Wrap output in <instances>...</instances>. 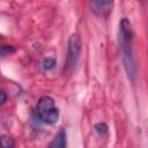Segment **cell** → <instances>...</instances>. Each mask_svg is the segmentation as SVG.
I'll return each mask as SVG.
<instances>
[{
    "instance_id": "obj_4",
    "label": "cell",
    "mask_w": 148,
    "mask_h": 148,
    "mask_svg": "<svg viewBox=\"0 0 148 148\" xmlns=\"http://www.w3.org/2000/svg\"><path fill=\"white\" fill-rule=\"evenodd\" d=\"M112 6H113V2L112 1H102V0H95V1H91L90 2V7H91V10L99 15V16H106L111 9H112Z\"/></svg>"
},
{
    "instance_id": "obj_9",
    "label": "cell",
    "mask_w": 148,
    "mask_h": 148,
    "mask_svg": "<svg viewBox=\"0 0 148 148\" xmlns=\"http://www.w3.org/2000/svg\"><path fill=\"white\" fill-rule=\"evenodd\" d=\"M56 65V60L53 58H45L43 60V68L45 71H49V69H52Z\"/></svg>"
},
{
    "instance_id": "obj_6",
    "label": "cell",
    "mask_w": 148,
    "mask_h": 148,
    "mask_svg": "<svg viewBox=\"0 0 148 148\" xmlns=\"http://www.w3.org/2000/svg\"><path fill=\"white\" fill-rule=\"evenodd\" d=\"M15 147V140L9 135H2L0 136V148H14Z\"/></svg>"
},
{
    "instance_id": "obj_1",
    "label": "cell",
    "mask_w": 148,
    "mask_h": 148,
    "mask_svg": "<svg viewBox=\"0 0 148 148\" xmlns=\"http://www.w3.org/2000/svg\"><path fill=\"white\" fill-rule=\"evenodd\" d=\"M38 118L45 124H54L59 118V110L51 96H43L38 99L36 106Z\"/></svg>"
},
{
    "instance_id": "obj_5",
    "label": "cell",
    "mask_w": 148,
    "mask_h": 148,
    "mask_svg": "<svg viewBox=\"0 0 148 148\" xmlns=\"http://www.w3.org/2000/svg\"><path fill=\"white\" fill-rule=\"evenodd\" d=\"M67 145V134L65 128H60L54 139L52 140L50 148H66Z\"/></svg>"
},
{
    "instance_id": "obj_10",
    "label": "cell",
    "mask_w": 148,
    "mask_h": 148,
    "mask_svg": "<svg viewBox=\"0 0 148 148\" xmlns=\"http://www.w3.org/2000/svg\"><path fill=\"white\" fill-rule=\"evenodd\" d=\"M7 101V94L3 90H0V105Z\"/></svg>"
},
{
    "instance_id": "obj_3",
    "label": "cell",
    "mask_w": 148,
    "mask_h": 148,
    "mask_svg": "<svg viewBox=\"0 0 148 148\" xmlns=\"http://www.w3.org/2000/svg\"><path fill=\"white\" fill-rule=\"evenodd\" d=\"M132 39H133L132 24L127 17H124L119 24V43L120 45L132 44Z\"/></svg>"
},
{
    "instance_id": "obj_8",
    "label": "cell",
    "mask_w": 148,
    "mask_h": 148,
    "mask_svg": "<svg viewBox=\"0 0 148 148\" xmlns=\"http://www.w3.org/2000/svg\"><path fill=\"white\" fill-rule=\"evenodd\" d=\"M95 130L99 135H105L109 132V127L105 123H98L95 125Z\"/></svg>"
},
{
    "instance_id": "obj_2",
    "label": "cell",
    "mask_w": 148,
    "mask_h": 148,
    "mask_svg": "<svg viewBox=\"0 0 148 148\" xmlns=\"http://www.w3.org/2000/svg\"><path fill=\"white\" fill-rule=\"evenodd\" d=\"M81 49H82V42L81 38L77 34L71 35L68 39V46H67V58H66V69L72 71L81 54Z\"/></svg>"
},
{
    "instance_id": "obj_7",
    "label": "cell",
    "mask_w": 148,
    "mask_h": 148,
    "mask_svg": "<svg viewBox=\"0 0 148 148\" xmlns=\"http://www.w3.org/2000/svg\"><path fill=\"white\" fill-rule=\"evenodd\" d=\"M15 51H16V49L13 45H1L0 46V57L3 58V57H7V56H10Z\"/></svg>"
}]
</instances>
